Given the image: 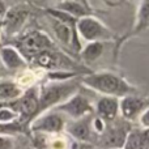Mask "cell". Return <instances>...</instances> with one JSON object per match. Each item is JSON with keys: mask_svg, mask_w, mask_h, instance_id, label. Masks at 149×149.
Returning a JSON list of instances; mask_svg holds the SVG:
<instances>
[{"mask_svg": "<svg viewBox=\"0 0 149 149\" xmlns=\"http://www.w3.org/2000/svg\"><path fill=\"white\" fill-rule=\"evenodd\" d=\"M80 85L100 95L122 98L128 94H136L139 89L130 82L123 74L114 71L103 70L97 72H88L79 77Z\"/></svg>", "mask_w": 149, "mask_h": 149, "instance_id": "6da1fadb", "label": "cell"}, {"mask_svg": "<svg viewBox=\"0 0 149 149\" xmlns=\"http://www.w3.org/2000/svg\"><path fill=\"white\" fill-rule=\"evenodd\" d=\"M45 12H46V16L49 18L50 28H51L58 42L60 45H63L65 49L68 47L72 51H76L79 54L80 49H81V42H80V38L76 31L77 18H74L54 7L46 8Z\"/></svg>", "mask_w": 149, "mask_h": 149, "instance_id": "7a4b0ae2", "label": "cell"}, {"mask_svg": "<svg viewBox=\"0 0 149 149\" xmlns=\"http://www.w3.org/2000/svg\"><path fill=\"white\" fill-rule=\"evenodd\" d=\"M79 77L80 76L70 80H62V81H50L49 80V82L39 86L37 115L43 111L56 107L58 105L64 102L68 97H71L73 93H76L79 90V86H81Z\"/></svg>", "mask_w": 149, "mask_h": 149, "instance_id": "3957f363", "label": "cell"}, {"mask_svg": "<svg viewBox=\"0 0 149 149\" xmlns=\"http://www.w3.org/2000/svg\"><path fill=\"white\" fill-rule=\"evenodd\" d=\"M13 46L20 51V54L28 60V63L36 55L45 50L58 49L56 43L51 39V37L43 30L33 29L25 33H20Z\"/></svg>", "mask_w": 149, "mask_h": 149, "instance_id": "277c9868", "label": "cell"}, {"mask_svg": "<svg viewBox=\"0 0 149 149\" xmlns=\"http://www.w3.org/2000/svg\"><path fill=\"white\" fill-rule=\"evenodd\" d=\"M76 31L80 41L89 42H115L116 36L105 22L93 15L79 18L76 22Z\"/></svg>", "mask_w": 149, "mask_h": 149, "instance_id": "5b68a950", "label": "cell"}, {"mask_svg": "<svg viewBox=\"0 0 149 149\" xmlns=\"http://www.w3.org/2000/svg\"><path fill=\"white\" fill-rule=\"evenodd\" d=\"M67 119L64 115L58 113L56 110L43 111L38 114L30 120L29 130L33 134H43V135H56L62 134L65 128Z\"/></svg>", "mask_w": 149, "mask_h": 149, "instance_id": "8992f818", "label": "cell"}, {"mask_svg": "<svg viewBox=\"0 0 149 149\" xmlns=\"http://www.w3.org/2000/svg\"><path fill=\"white\" fill-rule=\"evenodd\" d=\"M54 110L64 115L65 118L76 120V119L84 118V116L93 114L94 113V106H93V102L88 95L77 90L71 97H68L64 102L54 107Z\"/></svg>", "mask_w": 149, "mask_h": 149, "instance_id": "52a82bcc", "label": "cell"}, {"mask_svg": "<svg viewBox=\"0 0 149 149\" xmlns=\"http://www.w3.org/2000/svg\"><path fill=\"white\" fill-rule=\"evenodd\" d=\"M148 28H149V0H140L136 9V15H135V22L132 25L131 30L124 34L123 37H120V38H116V41L114 42V59L115 60L118 59L120 49L124 46L126 42L141 36L143 33H145L148 30Z\"/></svg>", "mask_w": 149, "mask_h": 149, "instance_id": "ba28073f", "label": "cell"}, {"mask_svg": "<svg viewBox=\"0 0 149 149\" xmlns=\"http://www.w3.org/2000/svg\"><path fill=\"white\" fill-rule=\"evenodd\" d=\"M149 109V102L147 97H143L139 93L128 94L119 98V115L128 123L137 122L139 116Z\"/></svg>", "mask_w": 149, "mask_h": 149, "instance_id": "9c48e42d", "label": "cell"}, {"mask_svg": "<svg viewBox=\"0 0 149 149\" xmlns=\"http://www.w3.org/2000/svg\"><path fill=\"white\" fill-rule=\"evenodd\" d=\"M29 16H30V9L25 4H16L15 7L8 8L7 13L1 21L3 33L7 36L20 34L24 25L28 21Z\"/></svg>", "mask_w": 149, "mask_h": 149, "instance_id": "30bf717a", "label": "cell"}, {"mask_svg": "<svg viewBox=\"0 0 149 149\" xmlns=\"http://www.w3.org/2000/svg\"><path fill=\"white\" fill-rule=\"evenodd\" d=\"M92 116L93 114L84 118L72 120L71 123L65 124L64 131L70 135L74 141L79 143H92V139L94 136V131L92 128Z\"/></svg>", "mask_w": 149, "mask_h": 149, "instance_id": "8fae6325", "label": "cell"}, {"mask_svg": "<svg viewBox=\"0 0 149 149\" xmlns=\"http://www.w3.org/2000/svg\"><path fill=\"white\" fill-rule=\"evenodd\" d=\"M0 63L3 68L10 72H20L28 67V60L20 54L13 45L0 46Z\"/></svg>", "mask_w": 149, "mask_h": 149, "instance_id": "7c38bea8", "label": "cell"}, {"mask_svg": "<svg viewBox=\"0 0 149 149\" xmlns=\"http://www.w3.org/2000/svg\"><path fill=\"white\" fill-rule=\"evenodd\" d=\"M114 122H110V123L113 124V126H110V127L106 124L105 131L101 135L102 143H103V145H105V149H110V148L122 149L127 134H128V131L131 130V127L127 126V124H124V123L118 124V123H114Z\"/></svg>", "mask_w": 149, "mask_h": 149, "instance_id": "4fadbf2b", "label": "cell"}, {"mask_svg": "<svg viewBox=\"0 0 149 149\" xmlns=\"http://www.w3.org/2000/svg\"><path fill=\"white\" fill-rule=\"evenodd\" d=\"M95 116L102 119L105 123H110L118 119L119 116V98L100 95L97 102L93 103Z\"/></svg>", "mask_w": 149, "mask_h": 149, "instance_id": "5bb4252c", "label": "cell"}, {"mask_svg": "<svg viewBox=\"0 0 149 149\" xmlns=\"http://www.w3.org/2000/svg\"><path fill=\"white\" fill-rule=\"evenodd\" d=\"M111 43H114V42H89V43H85V46H81L79 51L80 60L86 65L94 64L105 55L106 49Z\"/></svg>", "mask_w": 149, "mask_h": 149, "instance_id": "9a60e30c", "label": "cell"}, {"mask_svg": "<svg viewBox=\"0 0 149 149\" xmlns=\"http://www.w3.org/2000/svg\"><path fill=\"white\" fill-rule=\"evenodd\" d=\"M122 149H149V130L131 128Z\"/></svg>", "mask_w": 149, "mask_h": 149, "instance_id": "2e32d148", "label": "cell"}, {"mask_svg": "<svg viewBox=\"0 0 149 149\" xmlns=\"http://www.w3.org/2000/svg\"><path fill=\"white\" fill-rule=\"evenodd\" d=\"M54 8L72 16V17L77 18V20L84 17V16L92 15L89 8L85 4H82L81 1H79V0H59L58 3H55Z\"/></svg>", "mask_w": 149, "mask_h": 149, "instance_id": "e0dca14e", "label": "cell"}, {"mask_svg": "<svg viewBox=\"0 0 149 149\" xmlns=\"http://www.w3.org/2000/svg\"><path fill=\"white\" fill-rule=\"evenodd\" d=\"M24 93V89L18 86L15 80H1L0 81V102L7 103L17 100Z\"/></svg>", "mask_w": 149, "mask_h": 149, "instance_id": "ac0fdd59", "label": "cell"}, {"mask_svg": "<svg viewBox=\"0 0 149 149\" xmlns=\"http://www.w3.org/2000/svg\"><path fill=\"white\" fill-rule=\"evenodd\" d=\"M13 139L8 135H0V149H13Z\"/></svg>", "mask_w": 149, "mask_h": 149, "instance_id": "d6986e66", "label": "cell"}, {"mask_svg": "<svg viewBox=\"0 0 149 149\" xmlns=\"http://www.w3.org/2000/svg\"><path fill=\"white\" fill-rule=\"evenodd\" d=\"M137 122H139V124H140V128L149 130V109L148 110H145L144 113L139 116Z\"/></svg>", "mask_w": 149, "mask_h": 149, "instance_id": "ffe728a7", "label": "cell"}, {"mask_svg": "<svg viewBox=\"0 0 149 149\" xmlns=\"http://www.w3.org/2000/svg\"><path fill=\"white\" fill-rule=\"evenodd\" d=\"M127 0H102V3L109 8H118L123 5Z\"/></svg>", "mask_w": 149, "mask_h": 149, "instance_id": "44dd1931", "label": "cell"}, {"mask_svg": "<svg viewBox=\"0 0 149 149\" xmlns=\"http://www.w3.org/2000/svg\"><path fill=\"white\" fill-rule=\"evenodd\" d=\"M7 10H8L7 4H5V3L3 1V0H0V22L3 21V18H4L5 13H7Z\"/></svg>", "mask_w": 149, "mask_h": 149, "instance_id": "7402d4cb", "label": "cell"}, {"mask_svg": "<svg viewBox=\"0 0 149 149\" xmlns=\"http://www.w3.org/2000/svg\"><path fill=\"white\" fill-rule=\"evenodd\" d=\"M45 1H56V3H58L59 0H45Z\"/></svg>", "mask_w": 149, "mask_h": 149, "instance_id": "603a6c76", "label": "cell"}, {"mask_svg": "<svg viewBox=\"0 0 149 149\" xmlns=\"http://www.w3.org/2000/svg\"><path fill=\"white\" fill-rule=\"evenodd\" d=\"M1 68H3V65H1V63H0V71H1Z\"/></svg>", "mask_w": 149, "mask_h": 149, "instance_id": "cb8c5ba5", "label": "cell"}, {"mask_svg": "<svg viewBox=\"0 0 149 149\" xmlns=\"http://www.w3.org/2000/svg\"><path fill=\"white\" fill-rule=\"evenodd\" d=\"M110 149H118V148H110Z\"/></svg>", "mask_w": 149, "mask_h": 149, "instance_id": "d4e9b609", "label": "cell"}]
</instances>
